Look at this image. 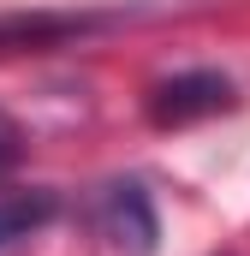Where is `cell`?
<instances>
[{"label": "cell", "instance_id": "4", "mask_svg": "<svg viewBox=\"0 0 250 256\" xmlns=\"http://www.w3.org/2000/svg\"><path fill=\"white\" fill-rule=\"evenodd\" d=\"M108 18L96 12H18V18H0V54L6 48H48V42H66V36H84Z\"/></svg>", "mask_w": 250, "mask_h": 256}, {"label": "cell", "instance_id": "1", "mask_svg": "<svg viewBox=\"0 0 250 256\" xmlns=\"http://www.w3.org/2000/svg\"><path fill=\"white\" fill-rule=\"evenodd\" d=\"M96 226L102 238L125 256H149L155 250V208H149V191L137 179H120L96 196Z\"/></svg>", "mask_w": 250, "mask_h": 256}, {"label": "cell", "instance_id": "3", "mask_svg": "<svg viewBox=\"0 0 250 256\" xmlns=\"http://www.w3.org/2000/svg\"><path fill=\"white\" fill-rule=\"evenodd\" d=\"M54 214H60V196L48 185H0V256L36 238Z\"/></svg>", "mask_w": 250, "mask_h": 256}, {"label": "cell", "instance_id": "2", "mask_svg": "<svg viewBox=\"0 0 250 256\" xmlns=\"http://www.w3.org/2000/svg\"><path fill=\"white\" fill-rule=\"evenodd\" d=\"M220 108H232V84L220 72H179V78L149 90V120L155 126H190V120H208Z\"/></svg>", "mask_w": 250, "mask_h": 256}]
</instances>
